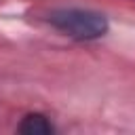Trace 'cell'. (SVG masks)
<instances>
[{
	"label": "cell",
	"instance_id": "obj_1",
	"mask_svg": "<svg viewBox=\"0 0 135 135\" xmlns=\"http://www.w3.org/2000/svg\"><path fill=\"white\" fill-rule=\"evenodd\" d=\"M49 23L76 40H97L108 32V19L89 8H57L49 15Z\"/></svg>",
	"mask_w": 135,
	"mask_h": 135
},
{
	"label": "cell",
	"instance_id": "obj_2",
	"mask_svg": "<svg viewBox=\"0 0 135 135\" xmlns=\"http://www.w3.org/2000/svg\"><path fill=\"white\" fill-rule=\"evenodd\" d=\"M19 131L27 135H46V133H53V124L42 114H27L19 124Z\"/></svg>",
	"mask_w": 135,
	"mask_h": 135
}]
</instances>
